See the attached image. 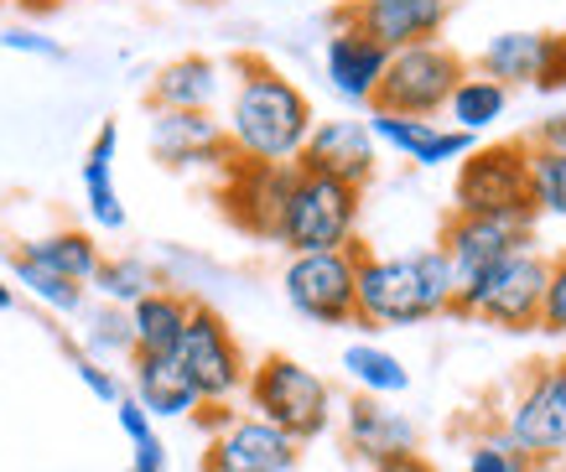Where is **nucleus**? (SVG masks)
<instances>
[{
    "label": "nucleus",
    "mask_w": 566,
    "mask_h": 472,
    "mask_svg": "<svg viewBox=\"0 0 566 472\" xmlns=\"http://www.w3.org/2000/svg\"><path fill=\"white\" fill-rule=\"evenodd\" d=\"M234 88H229V119H223V135L234 156L244 161H296V151L307 146L312 125V99L302 94L296 78H286L275 63L255 57V52H240L234 57Z\"/></svg>",
    "instance_id": "nucleus-1"
},
{
    "label": "nucleus",
    "mask_w": 566,
    "mask_h": 472,
    "mask_svg": "<svg viewBox=\"0 0 566 472\" xmlns=\"http://www.w3.org/2000/svg\"><path fill=\"white\" fill-rule=\"evenodd\" d=\"M354 296H359V327H369V333L416 327V322L452 312V275H447V260L437 254V244L416 254H369L359 244Z\"/></svg>",
    "instance_id": "nucleus-2"
},
{
    "label": "nucleus",
    "mask_w": 566,
    "mask_h": 472,
    "mask_svg": "<svg viewBox=\"0 0 566 472\" xmlns=\"http://www.w3.org/2000/svg\"><path fill=\"white\" fill-rule=\"evenodd\" d=\"M244 400H250V416L275 426L296 447L317 441L333 426V389H327V379L292 354L255 358L250 379H244Z\"/></svg>",
    "instance_id": "nucleus-3"
},
{
    "label": "nucleus",
    "mask_w": 566,
    "mask_h": 472,
    "mask_svg": "<svg viewBox=\"0 0 566 472\" xmlns=\"http://www.w3.org/2000/svg\"><path fill=\"white\" fill-rule=\"evenodd\" d=\"M452 213L535 229L525 135H515V140H494V146H473V151L458 161V177H452Z\"/></svg>",
    "instance_id": "nucleus-4"
},
{
    "label": "nucleus",
    "mask_w": 566,
    "mask_h": 472,
    "mask_svg": "<svg viewBox=\"0 0 566 472\" xmlns=\"http://www.w3.org/2000/svg\"><path fill=\"white\" fill-rule=\"evenodd\" d=\"M359 213H364V192L344 187L333 177H307L296 171V187L286 208H281V229L275 244L286 254H327V250H348L359 244Z\"/></svg>",
    "instance_id": "nucleus-5"
},
{
    "label": "nucleus",
    "mask_w": 566,
    "mask_h": 472,
    "mask_svg": "<svg viewBox=\"0 0 566 472\" xmlns=\"http://www.w3.org/2000/svg\"><path fill=\"white\" fill-rule=\"evenodd\" d=\"M546 281H551V254L525 244V250H515L499 270H489L468 296H458L447 317L483 322V327H499V333H541Z\"/></svg>",
    "instance_id": "nucleus-6"
},
{
    "label": "nucleus",
    "mask_w": 566,
    "mask_h": 472,
    "mask_svg": "<svg viewBox=\"0 0 566 472\" xmlns=\"http://www.w3.org/2000/svg\"><path fill=\"white\" fill-rule=\"evenodd\" d=\"M515 452H525L535 468H556L566 452V354L535 358L515 379V400L499 426Z\"/></svg>",
    "instance_id": "nucleus-7"
},
{
    "label": "nucleus",
    "mask_w": 566,
    "mask_h": 472,
    "mask_svg": "<svg viewBox=\"0 0 566 472\" xmlns=\"http://www.w3.org/2000/svg\"><path fill=\"white\" fill-rule=\"evenodd\" d=\"M468 73V57L452 52L447 42H421V48H400L385 63L369 109L379 115H400V119H437L452 99L458 78Z\"/></svg>",
    "instance_id": "nucleus-8"
},
{
    "label": "nucleus",
    "mask_w": 566,
    "mask_h": 472,
    "mask_svg": "<svg viewBox=\"0 0 566 472\" xmlns=\"http://www.w3.org/2000/svg\"><path fill=\"white\" fill-rule=\"evenodd\" d=\"M177 364L188 369L203 405H229L234 395H244V379H250V358H244L240 337L208 302H192V317L177 343Z\"/></svg>",
    "instance_id": "nucleus-9"
},
{
    "label": "nucleus",
    "mask_w": 566,
    "mask_h": 472,
    "mask_svg": "<svg viewBox=\"0 0 566 472\" xmlns=\"http://www.w3.org/2000/svg\"><path fill=\"white\" fill-rule=\"evenodd\" d=\"M354 270H359V244L327 254H292L281 291L296 317L317 327H359V296H354Z\"/></svg>",
    "instance_id": "nucleus-10"
},
{
    "label": "nucleus",
    "mask_w": 566,
    "mask_h": 472,
    "mask_svg": "<svg viewBox=\"0 0 566 472\" xmlns=\"http://www.w3.org/2000/svg\"><path fill=\"white\" fill-rule=\"evenodd\" d=\"M535 244V229H520V223H499V219H468V213H447L442 234H437V254L447 260V275H452V302L468 296L489 270H499L515 250Z\"/></svg>",
    "instance_id": "nucleus-11"
},
{
    "label": "nucleus",
    "mask_w": 566,
    "mask_h": 472,
    "mask_svg": "<svg viewBox=\"0 0 566 472\" xmlns=\"http://www.w3.org/2000/svg\"><path fill=\"white\" fill-rule=\"evenodd\" d=\"M219 177H223V182H219L223 219L234 223L240 234L271 239V244H275L281 208H286V198H292V187H296V167H292V161L271 167V161H244V156H234Z\"/></svg>",
    "instance_id": "nucleus-12"
},
{
    "label": "nucleus",
    "mask_w": 566,
    "mask_h": 472,
    "mask_svg": "<svg viewBox=\"0 0 566 472\" xmlns=\"http://www.w3.org/2000/svg\"><path fill=\"white\" fill-rule=\"evenodd\" d=\"M468 67L504 88L556 94V88H566V42L562 32H499L483 42Z\"/></svg>",
    "instance_id": "nucleus-13"
},
{
    "label": "nucleus",
    "mask_w": 566,
    "mask_h": 472,
    "mask_svg": "<svg viewBox=\"0 0 566 472\" xmlns=\"http://www.w3.org/2000/svg\"><path fill=\"white\" fill-rule=\"evenodd\" d=\"M452 17V0H344L338 27H354L385 52L442 42V27Z\"/></svg>",
    "instance_id": "nucleus-14"
},
{
    "label": "nucleus",
    "mask_w": 566,
    "mask_h": 472,
    "mask_svg": "<svg viewBox=\"0 0 566 472\" xmlns=\"http://www.w3.org/2000/svg\"><path fill=\"white\" fill-rule=\"evenodd\" d=\"M292 167L307 171V177H333V182L364 192L379 171V146L364 119H317Z\"/></svg>",
    "instance_id": "nucleus-15"
},
{
    "label": "nucleus",
    "mask_w": 566,
    "mask_h": 472,
    "mask_svg": "<svg viewBox=\"0 0 566 472\" xmlns=\"http://www.w3.org/2000/svg\"><path fill=\"white\" fill-rule=\"evenodd\" d=\"M296 462L302 447L260 416H234L229 426H219L203 452V472H296Z\"/></svg>",
    "instance_id": "nucleus-16"
},
{
    "label": "nucleus",
    "mask_w": 566,
    "mask_h": 472,
    "mask_svg": "<svg viewBox=\"0 0 566 472\" xmlns=\"http://www.w3.org/2000/svg\"><path fill=\"white\" fill-rule=\"evenodd\" d=\"M151 156L172 171L213 167L223 171L234 161V146L223 135V119L192 115V109H151Z\"/></svg>",
    "instance_id": "nucleus-17"
},
{
    "label": "nucleus",
    "mask_w": 566,
    "mask_h": 472,
    "mask_svg": "<svg viewBox=\"0 0 566 472\" xmlns=\"http://www.w3.org/2000/svg\"><path fill=\"white\" fill-rule=\"evenodd\" d=\"M364 125L375 135V146H390V151H400L406 161H416V167H447V161H463V156L479 146V135L437 125V119H400V115L369 109Z\"/></svg>",
    "instance_id": "nucleus-18"
},
{
    "label": "nucleus",
    "mask_w": 566,
    "mask_h": 472,
    "mask_svg": "<svg viewBox=\"0 0 566 472\" xmlns=\"http://www.w3.org/2000/svg\"><path fill=\"white\" fill-rule=\"evenodd\" d=\"M219 94H223V63L208 57V52H182V57L156 67V78L146 84V104H151V109L213 115Z\"/></svg>",
    "instance_id": "nucleus-19"
},
{
    "label": "nucleus",
    "mask_w": 566,
    "mask_h": 472,
    "mask_svg": "<svg viewBox=\"0 0 566 472\" xmlns=\"http://www.w3.org/2000/svg\"><path fill=\"white\" fill-rule=\"evenodd\" d=\"M385 63H390V52L379 48V42H369V36L354 32V27H333L327 52H323V67H327V84H333L338 99L369 109L379 78H385Z\"/></svg>",
    "instance_id": "nucleus-20"
},
{
    "label": "nucleus",
    "mask_w": 566,
    "mask_h": 472,
    "mask_svg": "<svg viewBox=\"0 0 566 472\" xmlns=\"http://www.w3.org/2000/svg\"><path fill=\"white\" fill-rule=\"evenodd\" d=\"M130 395L151 421H182V416L192 421L203 405L177 354H130Z\"/></svg>",
    "instance_id": "nucleus-21"
},
{
    "label": "nucleus",
    "mask_w": 566,
    "mask_h": 472,
    "mask_svg": "<svg viewBox=\"0 0 566 472\" xmlns=\"http://www.w3.org/2000/svg\"><path fill=\"white\" fill-rule=\"evenodd\" d=\"M344 441L359 462H379L395 452H421V431H416L400 410H390L375 395H354L344 410Z\"/></svg>",
    "instance_id": "nucleus-22"
},
{
    "label": "nucleus",
    "mask_w": 566,
    "mask_h": 472,
    "mask_svg": "<svg viewBox=\"0 0 566 472\" xmlns=\"http://www.w3.org/2000/svg\"><path fill=\"white\" fill-rule=\"evenodd\" d=\"M192 302L188 291L177 286H156L146 291L125 317H130V354H177V343H182V327L192 317Z\"/></svg>",
    "instance_id": "nucleus-23"
},
{
    "label": "nucleus",
    "mask_w": 566,
    "mask_h": 472,
    "mask_svg": "<svg viewBox=\"0 0 566 472\" xmlns=\"http://www.w3.org/2000/svg\"><path fill=\"white\" fill-rule=\"evenodd\" d=\"M115 151H120V125L104 119L84 156V198H88V219L99 223L104 234H120L125 229V202L115 187Z\"/></svg>",
    "instance_id": "nucleus-24"
},
{
    "label": "nucleus",
    "mask_w": 566,
    "mask_h": 472,
    "mask_svg": "<svg viewBox=\"0 0 566 472\" xmlns=\"http://www.w3.org/2000/svg\"><path fill=\"white\" fill-rule=\"evenodd\" d=\"M17 250L32 254L36 265H48V270H57V275L78 281V286L94 281V270H99V260H104V250L94 244L88 229H52V234H42V239H21Z\"/></svg>",
    "instance_id": "nucleus-25"
},
{
    "label": "nucleus",
    "mask_w": 566,
    "mask_h": 472,
    "mask_svg": "<svg viewBox=\"0 0 566 472\" xmlns=\"http://www.w3.org/2000/svg\"><path fill=\"white\" fill-rule=\"evenodd\" d=\"M504 109H510V88L494 84V78H483V73H473V67L458 78L452 99H447L452 130H468V135H479V130H489V125H499V119H504Z\"/></svg>",
    "instance_id": "nucleus-26"
},
{
    "label": "nucleus",
    "mask_w": 566,
    "mask_h": 472,
    "mask_svg": "<svg viewBox=\"0 0 566 472\" xmlns=\"http://www.w3.org/2000/svg\"><path fill=\"white\" fill-rule=\"evenodd\" d=\"M344 374L359 385V395H375V400H385V395H406V389H411L406 364H400L395 354H385L379 343H348L344 348Z\"/></svg>",
    "instance_id": "nucleus-27"
},
{
    "label": "nucleus",
    "mask_w": 566,
    "mask_h": 472,
    "mask_svg": "<svg viewBox=\"0 0 566 472\" xmlns=\"http://www.w3.org/2000/svg\"><path fill=\"white\" fill-rule=\"evenodd\" d=\"M88 286L104 296V306H120V312H130V306H136L146 291L161 286V275H156V270L146 265L140 254H104Z\"/></svg>",
    "instance_id": "nucleus-28"
},
{
    "label": "nucleus",
    "mask_w": 566,
    "mask_h": 472,
    "mask_svg": "<svg viewBox=\"0 0 566 472\" xmlns=\"http://www.w3.org/2000/svg\"><path fill=\"white\" fill-rule=\"evenodd\" d=\"M6 260H11V281H17L27 296H36L48 312H63V317L84 312L88 286H78V281H69V275H57V270H48V265H36L32 254H21V250H11Z\"/></svg>",
    "instance_id": "nucleus-29"
},
{
    "label": "nucleus",
    "mask_w": 566,
    "mask_h": 472,
    "mask_svg": "<svg viewBox=\"0 0 566 472\" xmlns=\"http://www.w3.org/2000/svg\"><path fill=\"white\" fill-rule=\"evenodd\" d=\"M525 167H531L535 219H566V151L525 140Z\"/></svg>",
    "instance_id": "nucleus-30"
},
{
    "label": "nucleus",
    "mask_w": 566,
    "mask_h": 472,
    "mask_svg": "<svg viewBox=\"0 0 566 472\" xmlns=\"http://www.w3.org/2000/svg\"><path fill=\"white\" fill-rule=\"evenodd\" d=\"M463 472H551V468H535L531 457L515 452V447H510V437L494 426L489 437H479L473 447H468Z\"/></svg>",
    "instance_id": "nucleus-31"
},
{
    "label": "nucleus",
    "mask_w": 566,
    "mask_h": 472,
    "mask_svg": "<svg viewBox=\"0 0 566 472\" xmlns=\"http://www.w3.org/2000/svg\"><path fill=\"white\" fill-rule=\"evenodd\" d=\"M63 354L73 358V374H78V379H84V385H88V395H94V400H104V405H120L125 385H120V379H115V374H109V369H104L99 358H94V354H84V348H78L73 337H63Z\"/></svg>",
    "instance_id": "nucleus-32"
},
{
    "label": "nucleus",
    "mask_w": 566,
    "mask_h": 472,
    "mask_svg": "<svg viewBox=\"0 0 566 472\" xmlns=\"http://www.w3.org/2000/svg\"><path fill=\"white\" fill-rule=\"evenodd\" d=\"M541 333L566 337V250L551 254V281H546V306H541Z\"/></svg>",
    "instance_id": "nucleus-33"
},
{
    "label": "nucleus",
    "mask_w": 566,
    "mask_h": 472,
    "mask_svg": "<svg viewBox=\"0 0 566 472\" xmlns=\"http://www.w3.org/2000/svg\"><path fill=\"white\" fill-rule=\"evenodd\" d=\"M88 348L130 358V317H125L120 306H104L99 317H94V327H88Z\"/></svg>",
    "instance_id": "nucleus-34"
},
{
    "label": "nucleus",
    "mask_w": 566,
    "mask_h": 472,
    "mask_svg": "<svg viewBox=\"0 0 566 472\" xmlns=\"http://www.w3.org/2000/svg\"><path fill=\"white\" fill-rule=\"evenodd\" d=\"M0 48L6 52H27V57H48V63H63L69 52H63V42H52V36L42 32H27V27H11V32L0 36Z\"/></svg>",
    "instance_id": "nucleus-35"
},
{
    "label": "nucleus",
    "mask_w": 566,
    "mask_h": 472,
    "mask_svg": "<svg viewBox=\"0 0 566 472\" xmlns=\"http://www.w3.org/2000/svg\"><path fill=\"white\" fill-rule=\"evenodd\" d=\"M115 421H120V431L130 437V447H140V441H151L156 437V421L140 410L136 395H120V405H115Z\"/></svg>",
    "instance_id": "nucleus-36"
},
{
    "label": "nucleus",
    "mask_w": 566,
    "mask_h": 472,
    "mask_svg": "<svg viewBox=\"0 0 566 472\" xmlns=\"http://www.w3.org/2000/svg\"><path fill=\"white\" fill-rule=\"evenodd\" d=\"M369 472H442V468H437L427 452H395V457L369 462Z\"/></svg>",
    "instance_id": "nucleus-37"
},
{
    "label": "nucleus",
    "mask_w": 566,
    "mask_h": 472,
    "mask_svg": "<svg viewBox=\"0 0 566 472\" xmlns=\"http://www.w3.org/2000/svg\"><path fill=\"white\" fill-rule=\"evenodd\" d=\"M525 140L551 146V151H566V109H562V115H546L541 125H531V135H525Z\"/></svg>",
    "instance_id": "nucleus-38"
},
{
    "label": "nucleus",
    "mask_w": 566,
    "mask_h": 472,
    "mask_svg": "<svg viewBox=\"0 0 566 472\" xmlns=\"http://www.w3.org/2000/svg\"><path fill=\"white\" fill-rule=\"evenodd\" d=\"M11 306H17V291H11L6 281H0V312H11Z\"/></svg>",
    "instance_id": "nucleus-39"
},
{
    "label": "nucleus",
    "mask_w": 566,
    "mask_h": 472,
    "mask_svg": "<svg viewBox=\"0 0 566 472\" xmlns=\"http://www.w3.org/2000/svg\"><path fill=\"white\" fill-rule=\"evenodd\" d=\"M125 472H140V468H125Z\"/></svg>",
    "instance_id": "nucleus-40"
},
{
    "label": "nucleus",
    "mask_w": 566,
    "mask_h": 472,
    "mask_svg": "<svg viewBox=\"0 0 566 472\" xmlns=\"http://www.w3.org/2000/svg\"><path fill=\"white\" fill-rule=\"evenodd\" d=\"M562 42H566V27H562Z\"/></svg>",
    "instance_id": "nucleus-41"
},
{
    "label": "nucleus",
    "mask_w": 566,
    "mask_h": 472,
    "mask_svg": "<svg viewBox=\"0 0 566 472\" xmlns=\"http://www.w3.org/2000/svg\"><path fill=\"white\" fill-rule=\"evenodd\" d=\"M338 6H344V0H338Z\"/></svg>",
    "instance_id": "nucleus-42"
},
{
    "label": "nucleus",
    "mask_w": 566,
    "mask_h": 472,
    "mask_svg": "<svg viewBox=\"0 0 566 472\" xmlns=\"http://www.w3.org/2000/svg\"><path fill=\"white\" fill-rule=\"evenodd\" d=\"M0 6H6V0H0Z\"/></svg>",
    "instance_id": "nucleus-43"
}]
</instances>
